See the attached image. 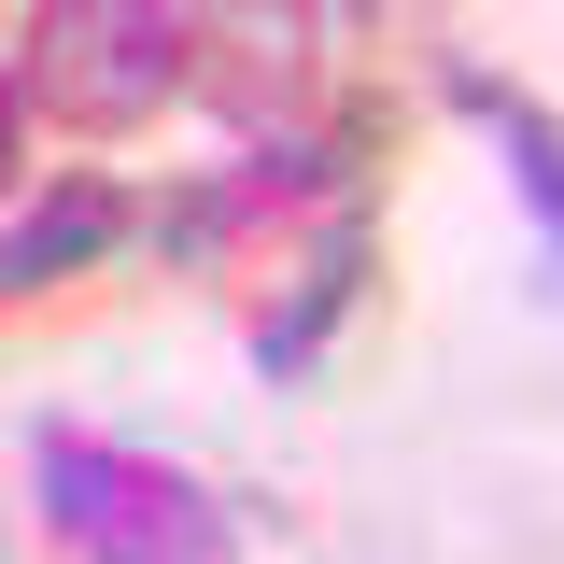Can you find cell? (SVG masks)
I'll return each instance as SVG.
<instances>
[{"label": "cell", "instance_id": "cell-1", "mask_svg": "<svg viewBox=\"0 0 564 564\" xmlns=\"http://www.w3.org/2000/svg\"><path fill=\"white\" fill-rule=\"evenodd\" d=\"M29 494H43V536H57L70 564H240L226 508H212L184 466L113 452V437H43V452H29Z\"/></svg>", "mask_w": 564, "mask_h": 564}, {"label": "cell", "instance_id": "cell-2", "mask_svg": "<svg viewBox=\"0 0 564 564\" xmlns=\"http://www.w3.org/2000/svg\"><path fill=\"white\" fill-rule=\"evenodd\" d=\"M198 85V14H141V0H70L29 29V99L70 128H141Z\"/></svg>", "mask_w": 564, "mask_h": 564}, {"label": "cell", "instance_id": "cell-3", "mask_svg": "<svg viewBox=\"0 0 564 564\" xmlns=\"http://www.w3.org/2000/svg\"><path fill=\"white\" fill-rule=\"evenodd\" d=\"M437 85H452V113H480V128H494V155L522 170V198H536V240H551V296H564V128L522 99V85H494L480 57H452Z\"/></svg>", "mask_w": 564, "mask_h": 564}, {"label": "cell", "instance_id": "cell-4", "mask_svg": "<svg viewBox=\"0 0 564 564\" xmlns=\"http://www.w3.org/2000/svg\"><path fill=\"white\" fill-rule=\"evenodd\" d=\"M128 212L99 198V184H70V198H43L29 226H0V296H29V282H57V269H85L99 240H113Z\"/></svg>", "mask_w": 564, "mask_h": 564}, {"label": "cell", "instance_id": "cell-5", "mask_svg": "<svg viewBox=\"0 0 564 564\" xmlns=\"http://www.w3.org/2000/svg\"><path fill=\"white\" fill-rule=\"evenodd\" d=\"M14 155H29V128H14V85H0V184H14Z\"/></svg>", "mask_w": 564, "mask_h": 564}]
</instances>
